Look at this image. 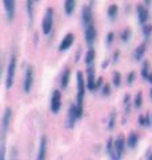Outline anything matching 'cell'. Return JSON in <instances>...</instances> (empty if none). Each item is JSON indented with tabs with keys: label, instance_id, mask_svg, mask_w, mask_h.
I'll use <instances>...</instances> for the list:
<instances>
[{
	"label": "cell",
	"instance_id": "1",
	"mask_svg": "<svg viewBox=\"0 0 152 160\" xmlns=\"http://www.w3.org/2000/svg\"><path fill=\"white\" fill-rule=\"evenodd\" d=\"M85 79L83 72H76V107H78V118L83 116V104L85 96Z\"/></svg>",
	"mask_w": 152,
	"mask_h": 160
},
{
	"label": "cell",
	"instance_id": "2",
	"mask_svg": "<svg viewBox=\"0 0 152 160\" xmlns=\"http://www.w3.org/2000/svg\"><path fill=\"white\" fill-rule=\"evenodd\" d=\"M16 66H18V59L16 55H12L7 66V73H6V88L9 89L13 86L15 82V73H16Z\"/></svg>",
	"mask_w": 152,
	"mask_h": 160
},
{
	"label": "cell",
	"instance_id": "3",
	"mask_svg": "<svg viewBox=\"0 0 152 160\" xmlns=\"http://www.w3.org/2000/svg\"><path fill=\"white\" fill-rule=\"evenodd\" d=\"M53 8H47V11L44 13V18H43V22H42V31L44 35H48L52 32V28H53Z\"/></svg>",
	"mask_w": 152,
	"mask_h": 160
},
{
	"label": "cell",
	"instance_id": "4",
	"mask_svg": "<svg viewBox=\"0 0 152 160\" xmlns=\"http://www.w3.org/2000/svg\"><path fill=\"white\" fill-rule=\"evenodd\" d=\"M33 75H35V71H33V66L28 64L25 67V72H24V80H23V91L25 93H29L31 92V88L33 86Z\"/></svg>",
	"mask_w": 152,
	"mask_h": 160
},
{
	"label": "cell",
	"instance_id": "5",
	"mask_svg": "<svg viewBox=\"0 0 152 160\" xmlns=\"http://www.w3.org/2000/svg\"><path fill=\"white\" fill-rule=\"evenodd\" d=\"M96 38H98V31H96V27L94 26V23L87 27H84V40H85V44L88 46V48L94 47Z\"/></svg>",
	"mask_w": 152,
	"mask_h": 160
},
{
	"label": "cell",
	"instance_id": "6",
	"mask_svg": "<svg viewBox=\"0 0 152 160\" xmlns=\"http://www.w3.org/2000/svg\"><path fill=\"white\" fill-rule=\"evenodd\" d=\"M11 119H12V108L7 107L3 112L2 123H0V135L2 136H6V133L9 128V124H11Z\"/></svg>",
	"mask_w": 152,
	"mask_h": 160
},
{
	"label": "cell",
	"instance_id": "7",
	"mask_svg": "<svg viewBox=\"0 0 152 160\" xmlns=\"http://www.w3.org/2000/svg\"><path fill=\"white\" fill-rule=\"evenodd\" d=\"M51 112L52 113H59L60 108H62V92L59 89H53L52 96H51Z\"/></svg>",
	"mask_w": 152,
	"mask_h": 160
},
{
	"label": "cell",
	"instance_id": "8",
	"mask_svg": "<svg viewBox=\"0 0 152 160\" xmlns=\"http://www.w3.org/2000/svg\"><path fill=\"white\" fill-rule=\"evenodd\" d=\"M85 88L88 91L95 92V84H96V72L94 67H88L85 71Z\"/></svg>",
	"mask_w": 152,
	"mask_h": 160
},
{
	"label": "cell",
	"instance_id": "9",
	"mask_svg": "<svg viewBox=\"0 0 152 160\" xmlns=\"http://www.w3.org/2000/svg\"><path fill=\"white\" fill-rule=\"evenodd\" d=\"M3 7L6 11V16L8 22H12L16 11V0H3Z\"/></svg>",
	"mask_w": 152,
	"mask_h": 160
},
{
	"label": "cell",
	"instance_id": "10",
	"mask_svg": "<svg viewBox=\"0 0 152 160\" xmlns=\"http://www.w3.org/2000/svg\"><path fill=\"white\" fill-rule=\"evenodd\" d=\"M47 152H48V139H47V136H44L43 135V136L40 138L36 160H45L47 159Z\"/></svg>",
	"mask_w": 152,
	"mask_h": 160
},
{
	"label": "cell",
	"instance_id": "11",
	"mask_svg": "<svg viewBox=\"0 0 152 160\" xmlns=\"http://www.w3.org/2000/svg\"><path fill=\"white\" fill-rule=\"evenodd\" d=\"M82 23L84 27L94 23V11H92V7L88 6V4H85L82 8Z\"/></svg>",
	"mask_w": 152,
	"mask_h": 160
},
{
	"label": "cell",
	"instance_id": "12",
	"mask_svg": "<svg viewBox=\"0 0 152 160\" xmlns=\"http://www.w3.org/2000/svg\"><path fill=\"white\" fill-rule=\"evenodd\" d=\"M79 118H78V107H76V104L75 103H72L69 106V108H68V113H67V128H73L75 127V123H76V120H78Z\"/></svg>",
	"mask_w": 152,
	"mask_h": 160
},
{
	"label": "cell",
	"instance_id": "13",
	"mask_svg": "<svg viewBox=\"0 0 152 160\" xmlns=\"http://www.w3.org/2000/svg\"><path fill=\"white\" fill-rule=\"evenodd\" d=\"M125 147H127L125 146V138L123 135H119V136L115 139V155H116V159L118 160H120L123 158Z\"/></svg>",
	"mask_w": 152,
	"mask_h": 160
},
{
	"label": "cell",
	"instance_id": "14",
	"mask_svg": "<svg viewBox=\"0 0 152 160\" xmlns=\"http://www.w3.org/2000/svg\"><path fill=\"white\" fill-rule=\"evenodd\" d=\"M73 42H75V35L72 32L69 33H65V36L62 39V42L59 44V52H65L73 46Z\"/></svg>",
	"mask_w": 152,
	"mask_h": 160
},
{
	"label": "cell",
	"instance_id": "15",
	"mask_svg": "<svg viewBox=\"0 0 152 160\" xmlns=\"http://www.w3.org/2000/svg\"><path fill=\"white\" fill-rule=\"evenodd\" d=\"M136 12H138L139 23L141 24V26H144V24L148 22V19H149L148 9H147V7L144 6V4H138V6H136Z\"/></svg>",
	"mask_w": 152,
	"mask_h": 160
},
{
	"label": "cell",
	"instance_id": "16",
	"mask_svg": "<svg viewBox=\"0 0 152 160\" xmlns=\"http://www.w3.org/2000/svg\"><path fill=\"white\" fill-rule=\"evenodd\" d=\"M69 79H71V69L68 67H65L63 69L62 75H60V79H59V83H60V88L65 89L69 84Z\"/></svg>",
	"mask_w": 152,
	"mask_h": 160
},
{
	"label": "cell",
	"instance_id": "17",
	"mask_svg": "<svg viewBox=\"0 0 152 160\" xmlns=\"http://www.w3.org/2000/svg\"><path fill=\"white\" fill-rule=\"evenodd\" d=\"M138 143H139V135H138V132H134V131L129 132V135L125 139V146L129 147V148H135L136 146H138Z\"/></svg>",
	"mask_w": 152,
	"mask_h": 160
},
{
	"label": "cell",
	"instance_id": "18",
	"mask_svg": "<svg viewBox=\"0 0 152 160\" xmlns=\"http://www.w3.org/2000/svg\"><path fill=\"white\" fill-rule=\"evenodd\" d=\"M145 51H147V44H145V43H141V44H139V46L135 48V52H134V59L136 60V62H140V60L144 58V53H145Z\"/></svg>",
	"mask_w": 152,
	"mask_h": 160
},
{
	"label": "cell",
	"instance_id": "19",
	"mask_svg": "<svg viewBox=\"0 0 152 160\" xmlns=\"http://www.w3.org/2000/svg\"><path fill=\"white\" fill-rule=\"evenodd\" d=\"M95 58H96V52L94 48H88V51L85 52V56H84V63L87 67H92V64L95 62Z\"/></svg>",
	"mask_w": 152,
	"mask_h": 160
},
{
	"label": "cell",
	"instance_id": "20",
	"mask_svg": "<svg viewBox=\"0 0 152 160\" xmlns=\"http://www.w3.org/2000/svg\"><path fill=\"white\" fill-rule=\"evenodd\" d=\"M76 0H64V12L67 16H71L75 12Z\"/></svg>",
	"mask_w": 152,
	"mask_h": 160
},
{
	"label": "cell",
	"instance_id": "21",
	"mask_svg": "<svg viewBox=\"0 0 152 160\" xmlns=\"http://www.w3.org/2000/svg\"><path fill=\"white\" fill-rule=\"evenodd\" d=\"M33 0H25V9H27V15H28V20H29V26H32L33 23Z\"/></svg>",
	"mask_w": 152,
	"mask_h": 160
},
{
	"label": "cell",
	"instance_id": "22",
	"mask_svg": "<svg viewBox=\"0 0 152 160\" xmlns=\"http://www.w3.org/2000/svg\"><path fill=\"white\" fill-rule=\"evenodd\" d=\"M131 38H132V29H131L129 27H127L124 28L123 31H121L120 33V40H121V43H128Z\"/></svg>",
	"mask_w": 152,
	"mask_h": 160
},
{
	"label": "cell",
	"instance_id": "23",
	"mask_svg": "<svg viewBox=\"0 0 152 160\" xmlns=\"http://www.w3.org/2000/svg\"><path fill=\"white\" fill-rule=\"evenodd\" d=\"M118 12H119L118 4H111V6L108 7V9H107V16L111 20H114V19H116V16H118Z\"/></svg>",
	"mask_w": 152,
	"mask_h": 160
},
{
	"label": "cell",
	"instance_id": "24",
	"mask_svg": "<svg viewBox=\"0 0 152 160\" xmlns=\"http://www.w3.org/2000/svg\"><path fill=\"white\" fill-rule=\"evenodd\" d=\"M151 72V66H149V62L148 60H144V63H143V66H141V78H143L144 80H147V78H148V75Z\"/></svg>",
	"mask_w": 152,
	"mask_h": 160
},
{
	"label": "cell",
	"instance_id": "25",
	"mask_svg": "<svg viewBox=\"0 0 152 160\" xmlns=\"http://www.w3.org/2000/svg\"><path fill=\"white\" fill-rule=\"evenodd\" d=\"M121 82H123V76H121V73L118 72V71H114L112 72V84L115 87H120Z\"/></svg>",
	"mask_w": 152,
	"mask_h": 160
},
{
	"label": "cell",
	"instance_id": "26",
	"mask_svg": "<svg viewBox=\"0 0 152 160\" xmlns=\"http://www.w3.org/2000/svg\"><path fill=\"white\" fill-rule=\"evenodd\" d=\"M138 122H139V126L147 127V126H149L151 124V118H149V115H140Z\"/></svg>",
	"mask_w": 152,
	"mask_h": 160
},
{
	"label": "cell",
	"instance_id": "27",
	"mask_svg": "<svg viewBox=\"0 0 152 160\" xmlns=\"http://www.w3.org/2000/svg\"><path fill=\"white\" fill-rule=\"evenodd\" d=\"M132 104H134V107H135V108H140L141 106H143V93H141L140 91L136 93V96L134 98Z\"/></svg>",
	"mask_w": 152,
	"mask_h": 160
},
{
	"label": "cell",
	"instance_id": "28",
	"mask_svg": "<svg viewBox=\"0 0 152 160\" xmlns=\"http://www.w3.org/2000/svg\"><path fill=\"white\" fill-rule=\"evenodd\" d=\"M115 123H116V111H112L109 115V119H108V124H107V128L109 129H114L115 128Z\"/></svg>",
	"mask_w": 152,
	"mask_h": 160
},
{
	"label": "cell",
	"instance_id": "29",
	"mask_svg": "<svg viewBox=\"0 0 152 160\" xmlns=\"http://www.w3.org/2000/svg\"><path fill=\"white\" fill-rule=\"evenodd\" d=\"M151 33H152V26H151V24H148V23H145L144 26H143V35H144L145 40L149 39Z\"/></svg>",
	"mask_w": 152,
	"mask_h": 160
},
{
	"label": "cell",
	"instance_id": "30",
	"mask_svg": "<svg viewBox=\"0 0 152 160\" xmlns=\"http://www.w3.org/2000/svg\"><path fill=\"white\" fill-rule=\"evenodd\" d=\"M135 79H136V72L135 71L128 72V75H127V84H128V86H132L135 83Z\"/></svg>",
	"mask_w": 152,
	"mask_h": 160
},
{
	"label": "cell",
	"instance_id": "31",
	"mask_svg": "<svg viewBox=\"0 0 152 160\" xmlns=\"http://www.w3.org/2000/svg\"><path fill=\"white\" fill-rule=\"evenodd\" d=\"M101 95H103V96L111 95V86L109 84H103V87H101Z\"/></svg>",
	"mask_w": 152,
	"mask_h": 160
},
{
	"label": "cell",
	"instance_id": "32",
	"mask_svg": "<svg viewBox=\"0 0 152 160\" xmlns=\"http://www.w3.org/2000/svg\"><path fill=\"white\" fill-rule=\"evenodd\" d=\"M104 84V79L103 78H96V84H95V91H99V89H101V87H103Z\"/></svg>",
	"mask_w": 152,
	"mask_h": 160
},
{
	"label": "cell",
	"instance_id": "33",
	"mask_svg": "<svg viewBox=\"0 0 152 160\" xmlns=\"http://www.w3.org/2000/svg\"><path fill=\"white\" fill-rule=\"evenodd\" d=\"M119 58H120V51L116 49V51L112 53V59H111V64H116L119 62Z\"/></svg>",
	"mask_w": 152,
	"mask_h": 160
},
{
	"label": "cell",
	"instance_id": "34",
	"mask_svg": "<svg viewBox=\"0 0 152 160\" xmlns=\"http://www.w3.org/2000/svg\"><path fill=\"white\" fill-rule=\"evenodd\" d=\"M114 40H115V33L114 32H108L107 38H105V43H107V46H111V44L114 43Z\"/></svg>",
	"mask_w": 152,
	"mask_h": 160
},
{
	"label": "cell",
	"instance_id": "35",
	"mask_svg": "<svg viewBox=\"0 0 152 160\" xmlns=\"http://www.w3.org/2000/svg\"><path fill=\"white\" fill-rule=\"evenodd\" d=\"M18 155H19V151L16 147H12L11 148V160H18Z\"/></svg>",
	"mask_w": 152,
	"mask_h": 160
},
{
	"label": "cell",
	"instance_id": "36",
	"mask_svg": "<svg viewBox=\"0 0 152 160\" xmlns=\"http://www.w3.org/2000/svg\"><path fill=\"white\" fill-rule=\"evenodd\" d=\"M0 160H6V146H0Z\"/></svg>",
	"mask_w": 152,
	"mask_h": 160
},
{
	"label": "cell",
	"instance_id": "37",
	"mask_svg": "<svg viewBox=\"0 0 152 160\" xmlns=\"http://www.w3.org/2000/svg\"><path fill=\"white\" fill-rule=\"evenodd\" d=\"M80 55H82V48H79L78 51H76V55H75V63H79V60H80Z\"/></svg>",
	"mask_w": 152,
	"mask_h": 160
},
{
	"label": "cell",
	"instance_id": "38",
	"mask_svg": "<svg viewBox=\"0 0 152 160\" xmlns=\"http://www.w3.org/2000/svg\"><path fill=\"white\" fill-rule=\"evenodd\" d=\"M147 80H148V82L152 84V71L149 72V75H148V78H147Z\"/></svg>",
	"mask_w": 152,
	"mask_h": 160
},
{
	"label": "cell",
	"instance_id": "39",
	"mask_svg": "<svg viewBox=\"0 0 152 160\" xmlns=\"http://www.w3.org/2000/svg\"><path fill=\"white\" fill-rule=\"evenodd\" d=\"M147 160H152V151H149L148 155H147Z\"/></svg>",
	"mask_w": 152,
	"mask_h": 160
},
{
	"label": "cell",
	"instance_id": "40",
	"mask_svg": "<svg viewBox=\"0 0 152 160\" xmlns=\"http://www.w3.org/2000/svg\"><path fill=\"white\" fill-rule=\"evenodd\" d=\"M151 2H152V0H144V6H149Z\"/></svg>",
	"mask_w": 152,
	"mask_h": 160
},
{
	"label": "cell",
	"instance_id": "41",
	"mask_svg": "<svg viewBox=\"0 0 152 160\" xmlns=\"http://www.w3.org/2000/svg\"><path fill=\"white\" fill-rule=\"evenodd\" d=\"M2 67H3V60L0 59V75H2Z\"/></svg>",
	"mask_w": 152,
	"mask_h": 160
},
{
	"label": "cell",
	"instance_id": "42",
	"mask_svg": "<svg viewBox=\"0 0 152 160\" xmlns=\"http://www.w3.org/2000/svg\"><path fill=\"white\" fill-rule=\"evenodd\" d=\"M108 66V60H105V62L103 63V68H105V67H107Z\"/></svg>",
	"mask_w": 152,
	"mask_h": 160
},
{
	"label": "cell",
	"instance_id": "43",
	"mask_svg": "<svg viewBox=\"0 0 152 160\" xmlns=\"http://www.w3.org/2000/svg\"><path fill=\"white\" fill-rule=\"evenodd\" d=\"M149 98L152 99V87H151V89H149Z\"/></svg>",
	"mask_w": 152,
	"mask_h": 160
},
{
	"label": "cell",
	"instance_id": "44",
	"mask_svg": "<svg viewBox=\"0 0 152 160\" xmlns=\"http://www.w3.org/2000/svg\"><path fill=\"white\" fill-rule=\"evenodd\" d=\"M33 2H35V3H36V2H40V0H33Z\"/></svg>",
	"mask_w": 152,
	"mask_h": 160
},
{
	"label": "cell",
	"instance_id": "45",
	"mask_svg": "<svg viewBox=\"0 0 152 160\" xmlns=\"http://www.w3.org/2000/svg\"><path fill=\"white\" fill-rule=\"evenodd\" d=\"M151 124H152V116H151Z\"/></svg>",
	"mask_w": 152,
	"mask_h": 160
}]
</instances>
